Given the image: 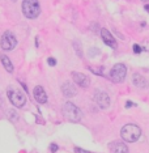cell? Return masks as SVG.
Wrapping results in <instances>:
<instances>
[{
	"mask_svg": "<svg viewBox=\"0 0 149 153\" xmlns=\"http://www.w3.org/2000/svg\"><path fill=\"white\" fill-rule=\"evenodd\" d=\"M94 102H96L101 109L106 110L110 106V97H109V94L106 93V92L97 90L96 93H94Z\"/></svg>",
	"mask_w": 149,
	"mask_h": 153,
	"instance_id": "52a82bcc",
	"label": "cell"
},
{
	"mask_svg": "<svg viewBox=\"0 0 149 153\" xmlns=\"http://www.w3.org/2000/svg\"><path fill=\"white\" fill-rule=\"evenodd\" d=\"M63 115L66 117L67 121L69 122H80L81 118H83V114H81V110L77 108L76 105H73L72 102L67 101V102L63 105Z\"/></svg>",
	"mask_w": 149,
	"mask_h": 153,
	"instance_id": "7a4b0ae2",
	"label": "cell"
},
{
	"mask_svg": "<svg viewBox=\"0 0 149 153\" xmlns=\"http://www.w3.org/2000/svg\"><path fill=\"white\" fill-rule=\"evenodd\" d=\"M17 45V39L14 34L9 30L4 32V34L1 35V39H0V46L4 51H12Z\"/></svg>",
	"mask_w": 149,
	"mask_h": 153,
	"instance_id": "5b68a950",
	"label": "cell"
},
{
	"mask_svg": "<svg viewBox=\"0 0 149 153\" xmlns=\"http://www.w3.org/2000/svg\"><path fill=\"white\" fill-rule=\"evenodd\" d=\"M62 92H63V94H64V97H67V98L75 97L76 93H77L76 88L72 85V82H69V81H67V82H64V84L62 85Z\"/></svg>",
	"mask_w": 149,
	"mask_h": 153,
	"instance_id": "7c38bea8",
	"label": "cell"
},
{
	"mask_svg": "<svg viewBox=\"0 0 149 153\" xmlns=\"http://www.w3.org/2000/svg\"><path fill=\"white\" fill-rule=\"evenodd\" d=\"M47 63H48V66H51V67L56 66V60L54 59V58H48V59H47Z\"/></svg>",
	"mask_w": 149,
	"mask_h": 153,
	"instance_id": "ac0fdd59",
	"label": "cell"
},
{
	"mask_svg": "<svg viewBox=\"0 0 149 153\" xmlns=\"http://www.w3.org/2000/svg\"><path fill=\"white\" fill-rule=\"evenodd\" d=\"M33 96H34V98H35V101H37L38 103H46L47 102L46 92H45V89L42 87H39V85H37V87L34 88V90H33Z\"/></svg>",
	"mask_w": 149,
	"mask_h": 153,
	"instance_id": "30bf717a",
	"label": "cell"
},
{
	"mask_svg": "<svg viewBox=\"0 0 149 153\" xmlns=\"http://www.w3.org/2000/svg\"><path fill=\"white\" fill-rule=\"evenodd\" d=\"M73 46H75V50H76V53H77L78 54V56H80V58H83V53H81V48H80V42H73Z\"/></svg>",
	"mask_w": 149,
	"mask_h": 153,
	"instance_id": "9a60e30c",
	"label": "cell"
},
{
	"mask_svg": "<svg viewBox=\"0 0 149 153\" xmlns=\"http://www.w3.org/2000/svg\"><path fill=\"white\" fill-rule=\"evenodd\" d=\"M0 106H1V97H0Z\"/></svg>",
	"mask_w": 149,
	"mask_h": 153,
	"instance_id": "603a6c76",
	"label": "cell"
},
{
	"mask_svg": "<svg viewBox=\"0 0 149 153\" xmlns=\"http://www.w3.org/2000/svg\"><path fill=\"white\" fill-rule=\"evenodd\" d=\"M75 153H89V152H88V151H85V149L78 148V147H76V148H75Z\"/></svg>",
	"mask_w": 149,
	"mask_h": 153,
	"instance_id": "d6986e66",
	"label": "cell"
},
{
	"mask_svg": "<svg viewBox=\"0 0 149 153\" xmlns=\"http://www.w3.org/2000/svg\"><path fill=\"white\" fill-rule=\"evenodd\" d=\"M145 11H147V12H149V4H147V5H145Z\"/></svg>",
	"mask_w": 149,
	"mask_h": 153,
	"instance_id": "7402d4cb",
	"label": "cell"
},
{
	"mask_svg": "<svg viewBox=\"0 0 149 153\" xmlns=\"http://www.w3.org/2000/svg\"><path fill=\"white\" fill-rule=\"evenodd\" d=\"M120 136L124 141L135 143V141H137L140 139V136H141V130H140V127L136 126V124H132V123L126 124V126H123V128H122Z\"/></svg>",
	"mask_w": 149,
	"mask_h": 153,
	"instance_id": "6da1fadb",
	"label": "cell"
},
{
	"mask_svg": "<svg viewBox=\"0 0 149 153\" xmlns=\"http://www.w3.org/2000/svg\"><path fill=\"white\" fill-rule=\"evenodd\" d=\"M0 59H1V63H3V66H4L5 71L9 72V73L13 72V64H12V62L9 60V58H8L7 55L1 54V55H0Z\"/></svg>",
	"mask_w": 149,
	"mask_h": 153,
	"instance_id": "5bb4252c",
	"label": "cell"
},
{
	"mask_svg": "<svg viewBox=\"0 0 149 153\" xmlns=\"http://www.w3.org/2000/svg\"><path fill=\"white\" fill-rule=\"evenodd\" d=\"M141 1H144V3H147V1H148V0H141Z\"/></svg>",
	"mask_w": 149,
	"mask_h": 153,
	"instance_id": "cb8c5ba5",
	"label": "cell"
},
{
	"mask_svg": "<svg viewBox=\"0 0 149 153\" xmlns=\"http://www.w3.org/2000/svg\"><path fill=\"white\" fill-rule=\"evenodd\" d=\"M141 51H143V48L140 47L139 45H133V53H135V54H140Z\"/></svg>",
	"mask_w": 149,
	"mask_h": 153,
	"instance_id": "e0dca14e",
	"label": "cell"
},
{
	"mask_svg": "<svg viewBox=\"0 0 149 153\" xmlns=\"http://www.w3.org/2000/svg\"><path fill=\"white\" fill-rule=\"evenodd\" d=\"M22 13L28 18H37L41 13V5H39L38 0H24Z\"/></svg>",
	"mask_w": 149,
	"mask_h": 153,
	"instance_id": "3957f363",
	"label": "cell"
},
{
	"mask_svg": "<svg viewBox=\"0 0 149 153\" xmlns=\"http://www.w3.org/2000/svg\"><path fill=\"white\" fill-rule=\"evenodd\" d=\"M127 75V68L123 63H117L114 67H112L110 76H111V80L114 82H122L126 79Z\"/></svg>",
	"mask_w": 149,
	"mask_h": 153,
	"instance_id": "8992f818",
	"label": "cell"
},
{
	"mask_svg": "<svg viewBox=\"0 0 149 153\" xmlns=\"http://www.w3.org/2000/svg\"><path fill=\"white\" fill-rule=\"evenodd\" d=\"M97 53H99V51L97 50L96 47H93V50H90V53H89V54H90V56H93V55H96Z\"/></svg>",
	"mask_w": 149,
	"mask_h": 153,
	"instance_id": "ffe728a7",
	"label": "cell"
},
{
	"mask_svg": "<svg viewBox=\"0 0 149 153\" xmlns=\"http://www.w3.org/2000/svg\"><path fill=\"white\" fill-rule=\"evenodd\" d=\"M7 96L9 98L11 103L13 106H16V108H22L26 103V96L20 89H17V88L9 87L7 90Z\"/></svg>",
	"mask_w": 149,
	"mask_h": 153,
	"instance_id": "277c9868",
	"label": "cell"
},
{
	"mask_svg": "<svg viewBox=\"0 0 149 153\" xmlns=\"http://www.w3.org/2000/svg\"><path fill=\"white\" fill-rule=\"evenodd\" d=\"M109 149H110L111 153H128V148L124 143L122 141H112L109 145Z\"/></svg>",
	"mask_w": 149,
	"mask_h": 153,
	"instance_id": "8fae6325",
	"label": "cell"
},
{
	"mask_svg": "<svg viewBox=\"0 0 149 153\" xmlns=\"http://www.w3.org/2000/svg\"><path fill=\"white\" fill-rule=\"evenodd\" d=\"M132 82H133V85H135L136 88H140V89H145V88H147V85H148V82H147V80H145V77H144V76H141L140 73H135V75H133Z\"/></svg>",
	"mask_w": 149,
	"mask_h": 153,
	"instance_id": "4fadbf2b",
	"label": "cell"
},
{
	"mask_svg": "<svg viewBox=\"0 0 149 153\" xmlns=\"http://www.w3.org/2000/svg\"><path fill=\"white\" fill-rule=\"evenodd\" d=\"M101 37H102V39H103V42H105L106 45L109 46V47H111V48H117V41H115V38L112 37V34L110 32H109L107 29H102L101 30Z\"/></svg>",
	"mask_w": 149,
	"mask_h": 153,
	"instance_id": "9c48e42d",
	"label": "cell"
},
{
	"mask_svg": "<svg viewBox=\"0 0 149 153\" xmlns=\"http://www.w3.org/2000/svg\"><path fill=\"white\" fill-rule=\"evenodd\" d=\"M58 149H59V147H58L55 143H53V144L50 145V151H51V153H56Z\"/></svg>",
	"mask_w": 149,
	"mask_h": 153,
	"instance_id": "2e32d148",
	"label": "cell"
},
{
	"mask_svg": "<svg viewBox=\"0 0 149 153\" xmlns=\"http://www.w3.org/2000/svg\"><path fill=\"white\" fill-rule=\"evenodd\" d=\"M131 106H135L132 102H130V101H127L126 102V108H131Z\"/></svg>",
	"mask_w": 149,
	"mask_h": 153,
	"instance_id": "44dd1931",
	"label": "cell"
},
{
	"mask_svg": "<svg viewBox=\"0 0 149 153\" xmlns=\"http://www.w3.org/2000/svg\"><path fill=\"white\" fill-rule=\"evenodd\" d=\"M72 77H73L75 82L77 85H80L81 88H88L90 84L89 79H88L86 75H84V73H80V72H72Z\"/></svg>",
	"mask_w": 149,
	"mask_h": 153,
	"instance_id": "ba28073f",
	"label": "cell"
}]
</instances>
